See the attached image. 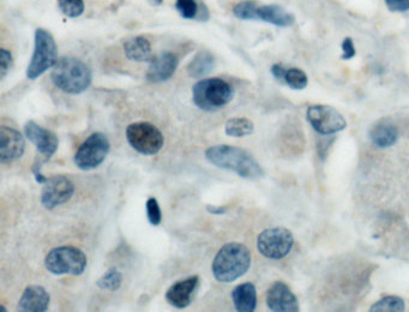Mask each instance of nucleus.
<instances>
[{
	"instance_id": "f257e3e1",
	"label": "nucleus",
	"mask_w": 409,
	"mask_h": 312,
	"mask_svg": "<svg viewBox=\"0 0 409 312\" xmlns=\"http://www.w3.org/2000/svg\"><path fill=\"white\" fill-rule=\"evenodd\" d=\"M206 158L218 168L232 171L244 179L256 181L264 176L258 162L241 148L227 144L213 146L206 151Z\"/></svg>"
},
{
	"instance_id": "f03ea898",
	"label": "nucleus",
	"mask_w": 409,
	"mask_h": 312,
	"mask_svg": "<svg viewBox=\"0 0 409 312\" xmlns=\"http://www.w3.org/2000/svg\"><path fill=\"white\" fill-rule=\"evenodd\" d=\"M251 263V252L246 245L228 243L218 250L211 264V271L216 281L231 283L244 276Z\"/></svg>"
},
{
	"instance_id": "7ed1b4c3",
	"label": "nucleus",
	"mask_w": 409,
	"mask_h": 312,
	"mask_svg": "<svg viewBox=\"0 0 409 312\" xmlns=\"http://www.w3.org/2000/svg\"><path fill=\"white\" fill-rule=\"evenodd\" d=\"M51 79L58 89L66 94L79 95L91 87L93 75L82 61L74 56H63L53 66Z\"/></svg>"
},
{
	"instance_id": "20e7f679",
	"label": "nucleus",
	"mask_w": 409,
	"mask_h": 312,
	"mask_svg": "<svg viewBox=\"0 0 409 312\" xmlns=\"http://www.w3.org/2000/svg\"><path fill=\"white\" fill-rule=\"evenodd\" d=\"M234 95V88L221 79H201L192 88V101L206 112L223 109L232 101Z\"/></svg>"
},
{
	"instance_id": "39448f33",
	"label": "nucleus",
	"mask_w": 409,
	"mask_h": 312,
	"mask_svg": "<svg viewBox=\"0 0 409 312\" xmlns=\"http://www.w3.org/2000/svg\"><path fill=\"white\" fill-rule=\"evenodd\" d=\"M56 61L58 49L56 40L49 31L39 28L35 31L34 53L26 69V77L31 81L39 79L49 69H53Z\"/></svg>"
},
{
	"instance_id": "423d86ee",
	"label": "nucleus",
	"mask_w": 409,
	"mask_h": 312,
	"mask_svg": "<svg viewBox=\"0 0 409 312\" xmlns=\"http://www.w3.org/2000/svg\"><path fill=\"white\" fill-rule=\"evenodd\" d=\"M86 256L81 248L75 246H59L47 253L45 267L53 275H79L86 271Z\"/></svg>"
},
{
	"instance_id": "0eeeda50",
	"label": "nucleus",
	"mask_w": 409,
	"mask_h": 312,
	"mask_svg": "<svg viewBox=\"0 0 409 312\" xmlns=\"http://www.w3.org/2000/svg\"><path fill=\"white\" fill-rule=\"evenodd\" d=\"M293 234L285 227H271L263 231L257 238V248L268 260L280 261L292 251Z\"/></svg>"
},
{
	"instance_id": "6e6552de",
	"label": "nucleus",
	"mask_w": 409,
	"mask_h": 312,
	"mask_svg": "<svg viewBox=\"0 0 409 312\" xmlns=\"http://www.w3.org/2000/svg\"><path fill=\"white\" fill-rule=\"evenodd\" d=\"M126 139L137 153L147 156L158 154L165 144L162 132L155 125L146 121L128 125Z\"/></svg>"
},
{
	"instance_id": "1a4fd4ad",
	"label": "nucleus",
	"mask_w": 409,
	"mask_h": 312,
	"mask_svg": "<svg viewBox=\"0 0 409 312\" xmlns=\"http://www.w3.org/2000/svg\"><path fill=\"white\" fill-rule=\"evenodd\" d=\"M111 144L107 137L101 132H94L83 142L76 151L75 165L82 171L95 169L105 161L108 155Z\"/></svg>"
},
{
	"instance_id": "9d476101",
	"label": "nucleus",
	"mask_w": 409,
	"mask_h": 312,
	"mask_svg": "<svg viewBox=\"0 0 409 312\" xmlns=\"http://www.w3.org/2000/svg\"><path fill=\"white\" fill-rule=\"evenodd\" d=\"M306 118L313 130L322 136L334 135L347 128L345 117L331 106H311L308 109Z\"/></svg>"
},
{
	"instance_id": "9b49d317",
	"label": "nucleus",
	"mask_w": 409,
	"mask_h": 312,
	"mask_svg": "<svg viewBox=\"0 0 409 312\" xmlns=\"http://www.w3.org/2000/svg\"><path fill=\"white\" fill-rule=\"evenodd\" d=\"M75 193V185L64 176L49 178L41 191V204L47 211L68 203Z\"/></svg>"
},
{
	"instance_id": "f8f14e48",
	"label": "nucleus",
	"mask_w": 409,
	"mask_h": 312,
	"mask_svg": "<svg viewBox=\"0 0 409 312\" xmlns=\"http://www.w3.org/2000/svg\"><path fill=\"white\" fill-rule=\"evenodd\" d=\"M24 134L29 142L34 144L39 154L41 155L45 161H49V158L56 154L59 146V139L56 134L42 128L33 121H29L24 125Z\"/></svg>"
},
{
	"instance_id": "ddd939ff",
	"label": "nucleus",
	"mask_w": 409,
	"mask_h": 312,
	"mask_svg": "<svg viewBox=\"0 0 409 312\" xmlns=\"http://www.w3.org/2000/svg\"><path fill=\"white\" fill-rule=\"evenodd\" d=\"M26 151V139L15 129L0 128V161L1 163L16 161L22 158Z\"/></svg>"
},
{
	"instance_id": "4468645a",
	"label": "nucleus",
	"mask_w": 409,
	"mask_h": 312,
	"mask_svg": "<svg viewBox=\"0 0 409 312\" xmlns=\"http://www.w3.org/2000/svg\"><path fill=\"white\" fill-rule=\"evenodd\" d=\"M267 305L274 312H298L301 310L296 294L285 282L276 281L267 292Z\"/></svg>"
},
{
	"instance_id": "2eb2a0df",
	"label": "nucleus",
	"mask_w": 409,
	"mask_h": 312,
	"mask_svg": "<svg viewBox=\"0 0 409 312\" xmlns=\"http://www.w3.org/2000/svg\"><path fill=\"white\" fill-rule=\"evenodd\" d=\"M199 285V278L197 275L184 278L181 281L173 283L166 292V301L173 308H186L191 304L193 294Z\"/></svg>"
},
{
	"instance_id": "dca6fc26",
	"label": "nucleus",
	"mask_w": 409,
	"mask_h": 312,
	"mask_svg": "<svg viewBox=\"0 0 409 312\" xmlns=\"http://www.w3.org/2000/svg\"><path fill=\"white\" fill-rule=\"evenodd\" d=\"M179 66L178 56L172 52H162L149 63L147 79L151 83H162L172 79Z\"/></svg>"
},
{
	"instance_id": "f3484780",
	"label": "nucleus",
	"mask_w": 409,
	"mask_h": 312,
	"mask_svg": "<svg viewBox=\"0 0 409 312\" xmlns=\"http://www.w3.org/2000/svg\"><path fill=\"white\" fill-rule=\"evenodd\" d=\"M51 297L47 291L42 286L26 287L19 298V311L24 312H45L49 310Z\"/></svg>"
},
{
	"instance_id": "a211bd4d",
	"label": "nucleus",
	"mask_w": 409,
	"mask_h": 312,
	"mask_svg": "<svg viewBox=\"0 0 409 312\" xmlns=\"http://www.w3.org/2000/svg\"><path fill=\"white\" fill-rule=\"evenodd\" d=\"M124 53L128 61L136 63H151L154 58L151 42L144 36L128 39L124 42Z\"/></svg>"
},
{
	"instance_id": "6ab92c4d",
	"label": "nucleus",
	"mask_w": 409,
	"mask_h": 312,
	"mask_svg": "<svg viewBox=\"0 0 409 312\" xmlns=\"http://www.w3.org/2000/svg\"><path fill=\"white\" fill-rule=\"evenodd\" d=\"M233 304L239 312H252L257 308V291L251 282H244L232 291Z\"/></svg>"
},
{
	"instance_id": "aec40b11",
	"label": "nucleus",
	"mask_w": 409,
	"mask_h": 312,
	"mask_svg": "<svg viewBox=\"0 0 409 312\" xmlns=\"http://www.w3.org/2000/svg\"><path fill=\"white\" fill-rule=\"evenodd\" d=\"M258 19L276 26H282V28L293 26L294 22H296V17L280 5L259 6Z\"/></svg>"
},
{
	"instance_id": "412c9836",
	"label": "nucleus",
	"mask_w": 409,
	"mask_h": 312,
	"mask_svg": "<svg viewBox=\"0 0 409 312\" xmlns=\"http://www.w3.org/2000/svg\"><path fill=\"white\" fill-rule=\"evenodd\" d=\"M370 139L375 147H393L398 142V128L390 123H378L370 130Z\"/></svg>"
},
{
	"instance_id": "4be33fe9",
	"label": "nucleus",
	"mask_w": 409,
	"mask_h": 312,
	"mask_svg": "<svg viewBox=\"0 0 409 312\" xmlns=\"http://www.w3.org/2000/svg\"><path fill=\"white\" fill-rule=\"evenodd\" d=\"M215 68V59L208 51L197 53L188 66V75L193 79H201L211 74Z\"/></svg>"
},
{
	"instance_id": "5701e85b",
	"label": "nucleus",
	"mask_w": 409,
	"mask_h": 312,
	"mask_svg": "<svg viewBox=\"0 0 409 312\" xmlns=\"http://www.w3.org/2000/svg\"><path fill=\"white\" fill-rule=\"evenodd\" d=\"M226 135L229 137H245L252 135L255 131V125L248 118H232L226 121Z\"/></svg>"
},
{
	"instance_id": "b1692460",
	"label": "nucleus",
	"mask_w": 409,
	"mask_h": 312,
	"mask_svg": "<svg viewBox=\"0 0 409 312\" xmlns=\"http://www.w3.org/2000/svg\"><path fill=\"white\" fill-rule=\"evenodd\" d=\"M405 310V301L398 296H385L370 308L371 312H402Z\"/></svg>"
},
{
	"instance_id": "393cba45",
	"label": "nucleus",
	"mask_w": 409,
	"mask_h": 312,
	"mask_svg": "<svg viewBox=\"0 0 409 312\" xmlns=\"http://www.w3.org/2000/svg\"><path fill=\"white\" fill-rule=\"evenodd\" d=\"M123 283V274L116 268H109L96 282V286L101 290L118 291Z\"/></svg>"
},
{
	"instance_id": "a878e982",
	"label": "nucleus",
	"mask_w": 409,
	"mask_h": 312,
	"mask_svg": "<svg viewBox=\"0 0 409 312\" xmlns=\"http://www.w3.org/2000/svg\"><path fill=\"white\" fill-rule=\"evenodd\" d=\"M289 88L294 91H303L308 87V75L298 68L287 69L285 75V82Z\"/></svg>"
},
{
	"instance_id": "bb28decb",
	"label": "nucleus",
	"mask_w": 409,
	"mask_h": 312,
	"mask_svg": "<svg viewBox=\"0 0 409 312\" xmlns=\"http://www.w3.org/2000/svg\"><path fill=\"white\" fill-rule=\"evenodd\" d=\"M233 15L243 21H256L258 19V6L253 1L245 0L234 5Z\"/></svg>"
},
{
	"instance_id": "cd10ccee",
	"label": "nucleus",
	"mask_w": 409,
	"mask_h": 312,
	"mask_svg": "<svg viewBox=\"0 0 409 312\" xmlns=\"http://www.w3.org/2000/svg\"><path fill=\"white\" fill-rule=\"evenodd\" d=\"M61 11L69 19H77L84 12L83 0H58Z\"/></svg>"
},
{
	"instance_id": "c85d7f7f",
	"label": "nucleus",
	"mask_w": 409,
	"mask_h": 312,
	"mask_svg": "<svg viewBox=\"0 0 409 312\" xmlns=\"http://www.w3.org/2000/svg\"><path fill=\"white\" fill-rule=\"evenodd\" d=\"M176 8L179 15L186 19H195L199 12V6L196 0H177Z\"/></svg>"
},
{
	"instance_id": "c756f323",
	"label": "nucleus",
	"mask_w": 409,
	"mask_h": 312,
	"mask_svg": "<svg viewBox=\"0 0 409 312\" xmlns=\"http://www.w3.org/2000/svg\"><path fill=\"white\" fill-rule=\"evenodd\" d=\"M147 208V218L148 221L151 222V225L158 226L162 221L161 208L158 206V202L154 197H151L147 201L146 204Z\"/></svg>"
},
{
	"instance_id": "7c9ffc66",
	"label": "nucleus",
	"mask_w": 409,
	"mask_h": 312,
	"mask_svg": "<svg viewBox=\"0 0 409 312\" xmlns=\"http://www.w3.org/2000/svg\"><path fill=\"white\" fill-rule=\"evenodd\" d=\"M12 63H14V59H12L11 52L8 49H0V77L1 79H4L5 76L8 75Z\"/></svg>"
},
{
	"instance_id": "2f4dec72",
	"label": "nucleus",
	"mask_w": 409,
	"mask_h": 312,
	"mask_svg": "<svg viewBox=\"0 0 409 312\" xmlns=\"http://www.w3.org/2000/svg\"><path fill=\"white\" fill-rule=\"evenodd\" d=\"M355 56V46L353 40L350 38H345L342 42V59L349 61Z\"/></svg>"
},
{
	"instance_id": "473e14b6",
	"label": "nucleus",
	"mask_w": 409,
	"mask_h": 312,
	"mask_svg": "<svg viewBox=\"0 0 409 312\" xmlns=\"http://www.w3.org/2000/svg\"><path fill=\"white\" fill-rule=\"evenodd\" d=\"M391 12L409 11V0H384Z\"/></svg>"
},
{
	"instance_id": "72a5a7b5",
	"label": "nucleus",
	"mask_w": 409,
	"mask_h": 312,
	"mask_svg": "<svg viewBox=\"0 0 409 312\" xmlns=\"http://www.w3.org/2000/svg\"><path fill=\"white\" fill-rule=\"evenodd\" d=\"M42 163H44V161H36L34 166H33V174H34L35 181H38L39 184H45L46 181H49V178L45 177V176L41 173Z\"/></svg>"
},
{
	"instance_id": "f704fd0d",
	"label": "nucleus",
	"mask_w": 409,
	"mask_h": 312,
	"mask_svg": "<svg viewBox=\"0 0 409 312\" xmlns=\"http://www.w3.org/2000/svg\"><path fill=\"white\" fill-rule=\"evenodd\" d=\"M286 71H287V69L283 68L282 65L275 64L271 66V74L280 82H285Z\"/></svg>"
},
{
	"instance_id": "c9c22d12",
	"label": "nucleus",
	"mask_w": 409,
	"mask_h": 312,
	"mask_svg": "<svg viewBox=\"0 0 409 312\" xmlns=\"http://www.w3.org/2000/svg\"><path fill=\"white\" fill-rule=\"evenodd\" d=\"M207 211L215 215L225 214L226 211H227L225 207H215V206H208Z\"/></svg>"
},
{
	"instance_id": "e433bc0d",
	"label": "nucleus",
	"mask_w": 409,
	"mask_h": 312,
	"mask_svg": "<svg viewBox=\"0 0 409 312\" xmlns=\"http://www.w3.org/2000/svg\"><path fill=\"white\" fill-rule=\"evenodd\" d=\"M149 1H151V3H153V4L160 5L162 4V1H163V0H149Z\"/></svg>"
}]
</instances>
